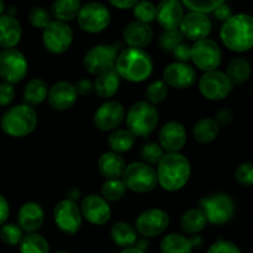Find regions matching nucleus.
I'll return each mask as SVG.
<instances>
[{
    "mask_svg": "<svg viewBox=\"0 0 253 253\" xmlns=\"http://www.w3.org/2000/svg\"><path fill=\"white\" fill-rule=\"evenodd\" d=\"M157 182L167 192H178L185 187L192 168L188 158L179 152H167L157 165Z\"/></svg>",
    "mask_w": 253,
    "mask_h": 253,
    "instance_id": "f257e3e1",
    "label": "nucleus"
},
{
    "mask_svg": "<svg viewBox=\"0 0 253 253\" xmlns=\"http://www.w3.org/2000/svg\"><path fill=\"white\" fill-rule=\"evenodd\" d=\"M222 43L234 52H246L253 47V17L247 14L232 15L220 30Z\"/></svg>",
    "mask_w": 253,
    "mask_h": 253,
    "instance_id": "f03ea898",
    "label": "nucleus"
},
{
    "mask_svg": "<svg viewBox=\"0 0 253 253\" xmlns=\"http://www.w3.org/2000/svg\"><path fill=\"white\" fill-rule=\"evenodd\" d=\"M115 71L125 81L141 83L152 74L153 62L150 54L143 49L127 48L119 54Z\"/></svg>",
    "mask_w": 253,
    "mask_h": 253,
    "instance_id": "7ed1b4c3",
    "label": "nucleus"
},
{
    "mask_svg": "<svg viewBox=\"0 0 253 253\" xmlns=\"http://www.w3.org/2000/svg\"><path fill=\"white\" fill-rule=\"evenodd\" d=\"M36 125V110L27 104L12 106L5 111L0 120L1 130L11 137H25L34 132Z\"/></svg>",
    "mask_w": 253,
    "mask_h": 253,
    "instance_id": "20e7f679",
    "label": "nucleus"
},
{
    "mask_svg": "<svg viewBox=\"0 0 253 253\" xmlns=\"http://www.w3.org/2000/svg\"><path fill=\"white\" fill-rule=\"evenodd\" d=\"M158 124V111L146 100L133 104L126 115V126L136 137H148Z\"/></svg>",
    "mask_w": 253,
    "mask_h": 253,
    "instance_id": "39448f33",
    "label": "nucleus"
},
{
    "mask_svg": "<svg viewBox=\"0 0 253 253\" xmlns=\"http://www.w3.org/2000/svg\"><path fill=\"white\" fill-rule=\"evenodd\" d=\"M121 180L126 189L136 193H148L158 184L157 173L145 162H132L126 166Z\"/></svg>",
    "mask_w": 253,
    "mask_h": 253,
    "instance_id": "423d86ee",
    "label": "nucleus"
},
{
    "mask_svg": "<svg viewBox=\"0 0 253 253\" xmlns=\"http://www.w3.org/2000/svg\"><path fill=\"white\" fill-rule=\"evenodd\" d=\"M119 51L116 44H98L89 49L83 59V67L88 73L99 76L115 68Z\"/></svg>",
    "mask_w": 253,
    "mask_h": 253,
    "instance_id": "0eeeda50",
    "label": "nucleus"
},
{
    "mask_svg": "<svg viewBox=\"0 0 253 253\" xmlns=\"http://www.w3.org/2000/svg\"><path fill=\"white\" fill-rule=\"evenodd\" d=\"M200 209L204 211L208 222L224 225L232 220L235 215V202L227 194H214L203 198Z\"/></svg>",
    "mask_w": 253,
    "mask_h": 253,
    "instance_id": "6e6552de",
    "label": "nucleus"
},
{
    "mask_svg": "<svg viewBox=\"0 0 253 253\" xmlns=\"http://www.w3.org/2000/svg\"><path fill=\"white\" fill-rule=\"evenodd\" d=\"M77 20H78L79 27L84 32L99 34L109 26L111 15L105 5L93 1L82 6Z\"/></svg>",
    "mask_w": 253,
    "mask_h": 253,
    "instance_id": "1a4fd4ad",
    "label": "nucleus"
},
{
    "mask_svg": "<svg viewBox=\"0 0 253 253\" xmlns=\"http://www.w3.org/2000/svg\"><path fill=\"white\" fill-rule=\"evenodd\" d=\"M29 64L19 49L7 48L0 53V78L9 84H16L26 77Z\"/></svg>",
    "mask_w": 253,
    "mask_h": 253,
    "instance_id": "9d476101",
    "label": "nucleus"
},
{
    "mask_svg": "<svg viewBox=\"0 0 253 253\" xmlns=\"http://www.w3.org/2000/svg\"><path fill=\"white\" fill-rule=\"evenodd\" d=\"M42 42L44 48L53 54H62L69 49L73 42V31L67 22L53 20L43 30Z\"/></svg>",
    "mask_w": 253,
    "mask_h": 253,
    "instance_id": "9b49d317",
    "label": "nucleus"
},
{
    "mask_svg": "<svg viewBox=\"0 0 253 253\" xmlns=\"http://www.w3.org/2000/svg\"><path fill=\"white\" fill-rule=\"evenodd\" d=\"M222 53L219 44L209 39L197 41L192 46V57L190 61L194 63L197 68L203 72L216 71L217 67L221 64Z\"/></svg>",
    "mask_w": 253,
    "mask_h": 253,
    "instance_id": "f8f14e48",
    "label": "nucleus"
},
{
    "mask_svg": "<svg viewBox=\"0 0 253 253\" xmlns=\"http://www.w3.org/2000/svg\"><path fill=\"white\" fill-rule=\"evenodd\" d=\"M234 89V84L220 71L207 72L199 81V90L204 98L212 101H219L227 98Z\"/></svg>",
    "mask_w": 253,
    "mask_h": 253,
    "instance_id": "ddd939ff",
    "label": "nucleus"
},
{
    "mask_svg": "<svg viewBox=\"0 0 253 253\" xmlns=\"http://www.w3.org/2000/svg\"><path fill=\"white\" fill-rule=\"evenodd\" d=\"M82 212L76 202L66 199L54 207L53 219L57 227L66 235H74L82 226Z\"/></svg>",
    "mask_w": 253,
    "mask_h": 253,
    "instance_id": "4468645a",
    "label": "nucleus"
},
{
    "mask_svg": "<svg viewBox=\"0 0 253 253\" xmlns=\"http://www.w3.org/2000/svg\"><path fill=\"white\" fill-rule=\"evenodd\" d=\"M169 225V216L162 209H148L136 219L135 229L143 237H156L163 234Z\"/></svg>",
    "mask_w": 253,
    "mask_h": 253,
    "instance_id": "2eb2a0df",
    "label": "nucleus"
},
{
    "mask_svg": "<svg viewBox=\"0 0 253 253\" xmlns=\"http://www.w3.org/2000/svg\"><path fill=\"white\" fill-rule=\"evenodd\" d=\"M179 31L183 37L190 41H200L209 36L211 31V21L202 12H189L183 17L179 25Z\"/></svg>",
    "mask_w": 253,
    "mask_h": 253,
    "instance_id": "dca6fc26",
    "label": "nucleus"
},
{
    "mask_svg": "<svg viewBox=\"0 0 253 253\" xmlns=\"http://www.w3.org/2000/svg\"><path fill=\"white\" fill-rule=\"evenodd\" d=\"M125 118V109L118 101H106L94 114V124L100 131H114Z\"/></svg>",
    "mask_w": 253,
    "mask_h": 253,
    "instance_id": "f3484780",
    "label": "nucleus"
},
{
    "mask_svg": "<svg viewBox=\"0 0 253 253\" xmlns=\"http://www.w3.org/2000/svg\"><path fill=\"white\" fill-rule=\"evenodd\" d=\"M82 216L93 225H104L110 220L111 209L103 197L91 194L83 199L81 205Z\"/></svg>",
    "mask_w": 253,
    "mask_h": 253,
    "instance_id": "a211bd4d",
    "label": "nucleus"
},
{
    "mask_svg": "<svg viewBox=\"0 0 253 253\" xmlns=\"http://www.w3.org/2000/svg\"><path fill=\"white\" fill-rule=\"evenodd\" d=\"M197 72L190 64L173 62L163 71V82L177 89H187L195 83Z\"/></svg>",
    "mask_w": 253,
    "mask_h": 253,
    "instance_id": "6ab92c4d",
    "label": "nucleus"
},
{
    "mask_svg": "<svg viewBox=\"0 0 253 253\" xmlns=\"http://www.w3.org/2000/svg\"><path fill=\"white\" fill-rule=\"evenodd\" d=\"M78 99L76 86L69 82H57L48 89L47 100L52 109L64 111L71 109Z\"/></svg>",
    "mask_w": 253,
    "mask_h": 253,
    "instance_id": "aec40b11",
    "label": "nucleus"
},
{
    "mask_svg": "<svg viewBox=\"0 0 253 253\" xmlns=\"http://www.w3.org/2000/svg\"><path fill=\"white\" fill-rule=\"evenodd\" d=\"M160 146L167 152H179L187 143V131L178 121L165 124L158 133Z\"/></svg>",
    "mask_w": 253,
    "mask_h": 253,
    "instance_id": "412c9836",
    "label": "nucleus"
},
{
    "mask_svg": "<svg viewBox=\"0 0 253 253\" xmlns=\"http://www.w3.org/2000/svg\"><path fill=\"white\" fill-rule=\"evenodd\" d=\"M184 17L180 0H162L156 7V20L165 30H177Z\"/></svg>",
    "mask_w": 253,
    "mask_h": 253,
    "instance_id": "4be33fe9",
    "label": "nucleus"
},
{
    "mask_svg": "<svg viewBox=\"0 0 253 253\" xmlns=\"http://www.w3.org/2000/svg\"><path fill=\"white\" fill-rule=\"evenodd\" d=\"M44 220L43 209L35 202L22 205L17 214V225L26 234H34L42 226Z\"/></svg>",
    "mask_w": 253,
    "mask_h": 253,
    "instance_id": "5701e85b",
    "label": "nucleus"
},
{
    "mask_svg": "<svg viewBox=\"0 0 253 253\" xmlns=\"http://www.w3.org/2000/svg\"><path fill=\"white\" fill-rule=\"evenodd\" d=\"M153 39L152 27L148 24L132 21L124 30V40L130 48H140L148 46Z\"/></svg>",
    "mask_w": 253,
    "mask_h": 253,
    "instance_id": "b1692460",
    "label": "nucleus"
},
{
    "mask_svg": "<svg viewBox=\"0 0 253 253\" xmlns=\"http://www.w3.org/2000/svg\"><path fill=\"white\" fill-rule=\"evenodd\" d=\"M202 245V237L194 236L193 239L180 234H169L162 239L160 244L161 253H192L194 247Z\"/></svg>",
    "mask_w": 253,
    "mask_h": 253,
    "instance_id": "393cba45",
    "label": "nucleus"
},
{
    "mask_svg": "<svg viewBox=\"0 0 253 253\" xmlns=\"http://www.w3.org/2000/svg\"><path fill=\"white\" fill-rule=\"evenodd\" d=\"M22 30L20 22L11 15L0 16V47L7 49L14 48L20 42Z\"/></svg>",
    "mask_w": 253,
    "mask_h": 253,
    "instance_id": "a878e982",
    "label": "nucleus"
},
{
    "mask_svg": "<svg viewBox=\"0 0 253 253\" xmlns=\"http://www.w3.org/2000/svg\"><path fill=\"white\" fill-rule=\"evenodd\" d=\"M99 172L106 179H120L125 172L126 163L119 153L105 152L98 161Z\"/></svg>",
    "mask_w": 253,
    "mask_h": 253,
    "instance_id": "bb28decb",
    "label": "nucleus"
},
{
    "mask_svg": "<svg viewBox=\"0 0 253 253\" xmlns=\"http://www.w3.org/2000/svg\"><path fill=\"white\" fill-rule=\"evenodd\" d=\"M111 239L116 246L121 247L123 250L135 247L137 244V231L135 226L126 221H119L111 227Z\"/></svg>",
    "mask_w": 253,
    "mask_h": 253,
    "instance_id": "cd10ccee",
    "label": "nucleus"
},
{
    "mask_svg": "<svg viewBox=\"0 0 253 253\" xmlns=\"http://www.w3.org/2000/svg\"><path fill=\"white\" fill-rule=\"evenodd\" d=\"M120 86V77L116 73L115 68L111 71L99 74L94 82V90L100 98H111L115 95Z\"/></svg>",
    "mask_w": 253,
    "mask_h": 253,
    "instance_id": "c85d7f7f",
    "label": "nucleus"
},
{
    "mask_svg": "<svg viewBox=\"0 0 253 253\" xmlns=\"http://www.w3.org/2000/svg\"><path fill=\"white\" fill-rule=\"evenodd\" d=\"M81 9V0H54L51 12L57 21L68 22L78 16Z\"/></svg>",
    "mask_w": 253,
    "mask_h": 253,
    "instance_id": "c756f323",
    "label": "nucleus"
},
{
    "mask_svg": "<svg viewBox=\"0 0 253 253\" xmlns=\"http://www.w3.org/2000/svg\"><path fill=\"white\" fill-rule=\"evenodd\" d=\"M48 85L41 78H34L27 82L24 89L25 103L30 106H36L43 103L48 95Z\"/></svg>",
    "mask_w": 253,
    "mask_h": 253,
    "instance_id": "7c9ffc66",
    "label": "nucleus"
},
{
    "mask_svg": "<svg viewBox=\"0 0 253 253\" xmlns=\"http://www.w3.org/2000/svg\"><path fill=\"white\" fill-rule=\"evenodd\" d=\"M136 142V136L127 128H116L109 135L108 145L111 152L125 153L133 147Z\"/></svg>",
    "mask_w": 253,
    "mask_h": 253,
    "instance_id": "2f4dec72",
    "label": "nucleus"
},
{
    "mask_svg": "<svg viewBox=\"0 0 253 253\" xmlns=\"http://www.w3.org/2000/svg\"><path fill=\"white\" fill-rule=\"evenodd\" d=\"M207 224V216H205L204 211L200 208L188 210V211L183 214L182 219H180V227H182V230L190 235L199 234L200 231L205 229Z\"/></svg>",
    "mask_w": 253,
    "mask_h": 253,
    "instance_id": "473e14b6",
    "label": "nucleus"
},
{
    "mask_svg": "<svg viewBox=\"0 0 253 253\" xmlns=\"http://www.w3.org/2000/svg\"><path fill=\"white\" fill-rule=\"evenodd\" d=\"M251 72V63L246 58L237 57V58L232 59L227 66L226 76L229 77L234 85H241L249 81Z\"/></svg>",
    "mask_w": 253,
    "mask_h": 253,
    "instance_id": "72a5a7b5",
    "label": "nucleus"
},
{
    "mask_svg": "<svg viewBox=\"0 0 253 253\" xmlns=\"http://www.w3.org/2000/svg\"><path fill=\"white\" fill-rule=\"evenodd\" d=\"M220 126L214 119L204 118L198 121L193 127V136L200 143H210L219 135Z\"/></svg>",
    "mask_w": 253,
    "mask_h": 253,
    "instance_id": "f704fd0d",
    "label": "nucleus"
},
{
    "mask_svg": "<svg viewBox=\"0 0 253 253\" xmlns=\"http://www.w3.org/2000/svg\"><path fill=\"white\" fill-rule=\"evenodd\" d=\"M20 253H49L48 241L42 235L27 234L19 245Z\"/></svg>",
    "mask_w": 253,
    "mask_h": 253,
    "instance_id": "c9c22d12",
    "label": "nucleus"
},
{
    "mask_svg": "<svg viewBox=\"0 0 253 253\" xmlns=\"http://www.w3.org/2000/svg\"><path fill=\"white\" fill-rule=\"evenodd\" d=\"M126 187L121 179H106L101 187V195L106 202H118L123 199Z\"/></svg>",
    "mask_w": 253,
    "mask_h": 253,
    "instance_id": "e433bc0d",
    "label": "nucleus"
},
{
    "mask_svg": "<svg viewBox=\"0 0 253 253\" xmlns=\"http://www.w3.org/2000/svg\"><path fill=\"white\" fill-rule=\"evenodd\" d=\"M24 236V231L16 224H4L0 227V240L7 246L20 245Z\"/></svg>",
    "mask_w": 253,
    "mask_h": 253,
    "instance_id": "4c0bfd02",
    "label": "nucleus"
},
{
    "mask_svg": "<svg viewBox=\"0 0 253 253\" xmlns=\"http://www.w3.org/2000/svg\"><path fill=\"white\" fill-rule=\"evenodd\" d=\"M133 9V16L136 17V21L148 24L156 20V6L148 0H141L136 2Z\"/></svg>",
    "mask_w": 253,
    "mask_h": 253,
    "instance_id": "58836bf2",
    "label": "nucleus"
},
{
    "mask_svg": "<svg viewBox=\"0 0 253 253\" xmlns=\"http://www.w3.org/2000/svg\"><path fill=\"white\" fill-rule=\"evenodd\" d=\"M168 85L163 81H156L151 83L146 89V101L152 105L160 104L167 98Z\"/></svg>",
    "mask_w": 253,
    "mask_h": 253,
    "instance_id": "ea45409f",
    "label": "nucleus"
},
{
    "mask_svg": "<svg viewBox=\"0 0 253 253\" xmlns=\"http://www.w3.org/2000/svg\"><path fill=\"white\" fill-rule=\"evenodd\" d=\"M190 11L193 12H202V14H208V12L215 11L216 7L222 5L225 0H180Z\"/></svg>",
    "mask_w": 253,
    "mask_h": 253,
    "instance_id": "a19ab883",
    "label": "nucleus"
},
{
    "mask_svg": "<svg viewBox=\"0 0 253 253\" xmlns=\"http://www.w3.org/2000/svg\"><path fill=\"white\" fill-rule=\"evenodd\" d=\"M163 156H165V151L158 143L148 142L141 147V158L147 165H158Z\"/></svg>",
    "mask_w": 253,
    "mask_h": 253,
    "instance_id": "79ce46f5",
    "label": "nucleus"
},
{
    "mask_svg": "<svg viewBox=\"0 0 253 253\" xmlns=\"http://www.w3.org/2000/svg\"><path fill=\"white\" fill-rule=\"evenodd\" d=\"M183 43V35L179 30H165L160 37V46L163 51L173 52Z\"/></svg>",
    "mask_w": 253,
    "mask_h": 253,
    "instance_id": "37998d69",
    "label": "nucleus"
},
{
    "mask_svg": "<svg viewBox=\"0 0 253 253\" xmlns=\"http://www.w3.org/2000/svg\"><path fill=\"white\" fill-rule=\"evenodd\" d=\"M29 21L35 29H41L44 30L47 26H48L51 20V15L47 11L46 9L41 6H36L30 11L29 14Z\"/></svg>",
    "mask_w": 253,
    "mask_h": 253,
    "instance_id": "c03bdc74",
    "label": "nucleus"
},
{
    "mask_svg": "<svg viewBox=\"0 0 253 253\" xmlns=\"http://www.w3.org/2000/svg\"><path fill=\"white\" fill-rule=\"evenodd\" d=\"M235 179L242 187L253 185V163L246 162L240 165L235 172Z\"/></svg>",
    "mask_w": 253,
    "mask_h": 253,
    "instance_id": "a18cd8bd",
    "label": "nucleus"
},
{
    "mask_svg": "<svg viewBox=\"0 0 253 253\" xmlns=\"http://www.w3.org/2000/svg\"><path fill=\"white\" fill-rule=\"evenodd\" d=\"M207 253H241L239 247L230 241H217L209 247Z\"/></svg>",
    "mask_w": 253,
    "mask_h": 253,
    "instance_id": "49530a36",
    "label": "nucleus"
},
{
    "mask_svg": "<svg viewBox=\"0 0 253 253\" xmlns=\"http://www.w3.org/2000/svg\"><path fill=\"white\" fill-rule=\"evenodd\" d=\"M15 96V89L12 84L1 83L0 84V106H7Z\"/></svg>",
    "mask_w": 253,
    "mask_h": 253,
    "instance_id": "de8ad7c7",
    "label": "nucleus"
},
{
    "mask_svg": "<svg viewBox=\"0 0 253 253\" xmlns=\"http://www.w3.org/2000/svg\"><path fill=\"white\" fill-rule=\"evenodd\" d=\"M173 56L177 59V62L187 63L188 61H190V57H192V47H190L189 44L180 43L179 46L173 51Z\"/></svg>",
    "mask_w": 253,
    "mask_h": 253,
    "instance_id": "09e8293b",
    "label": "nucleus"
},
{
    "mask_svg": "<svg viewBox=\"0 0 253 253\" xmlns=\"http://www.w3.org/2000/svg\"><path fill=\"white\" fill-rule=\"evenodd\" d=\"M74 86H76L78 95H89L94 89V84H91L89 79H81V81L77 82Z\"/></svg>",
    "mask_w": 253,
    "mask_h": 253,
    "instance_id": "8fccbe9b",
    "label": "nucleus"
},
{
    "mask_svg": "<svg viewBox=\"0 0 253 253\" xmlns=\"http://www.w3.org/2000/svg\"><path fill=\"white\" fill-rule=\"evenodd\" d=\"M214 14H215V17H216L219 21H224V22L232 16L231 7L226 4H222V5H220L219 7H216L214 11Z\"/></svg>",
    "mask_w": 253,
    "mask_h": 253,
    "instance_id": "3c124183",
    "label": "nucleus"
},
{
    "mask_svg": "<svg viewBox=\"0 0 253 253\" xmlns=\"http://www.w3.org/2000/svg\"><path fill=\"white\" fill-rule=\"evenodd\" d=\"M9 214H10L9 203H7V200L0 194V226L6 222L7 217H9Z\"/></svg>",
    "mask_w": 253,
    "mask_h": 253,
    "instance_id": "603ef678",
    "label": "nucleus"
},
{
    "mask_svg": "<svg viewBox=\"0 0 253 253\" xmlns=\"http://www.w3.org/2000/svg\"><path fill=\"white\" fill-rule=\"evenodd\" d=\"M232 119V114L231 111L227 110V109H222V110H220L219 113L216 114V119H214L215 121L217 123V125H227V124L231 121Z\"/></svg>",
    "mask_w": 253,
    "mask_h": 253,
    "instance_id": "864d4df0",
    "label": "nucleus"
},
{
    "mask_svg": "<svg viewBox=\"0 0 253 253\" xmlns=\"http://www.w3.org/2000/svg\"><path fill=\"white\" fill-rule=\"evenodd\" d=\"M137 1L138 0H109V2H110L113 6L118 7V9H121V10L131 9V7L135 6Z\"/></svg>",
    "mask_w": 253,
    "mask_h": 253,
    "instance_id": "5fc2aeb1",
    "label": "nucleus"
},
{
    "mask_svg": "<svg viewBox=\"0 0 253 253\" xmlns=\"http://www.w3.org/2000/svg\"><path fill=\"white\" fill-rule=\"evenodd\" d=\"M120 253H146V252L142 251V250L137 249V247H130V249L123 250Z\"/></svg>",
    "mask_w": 253,
    "mask_h": 253,
    "instance_id": "6e6d98bb",
    "label": "nucleus"
},
{
    "mask_svg": "<svg viewBox=\"0 0 253 253\" xmlns=\"http://www.w3.org/2000/svg\"><path fill=\"white\" fill-rule=\"evenodd\" d=\"M4 11H5V2L4 0H0V16L4 14Z\"/></svg>",
    "mask_w": 253,
    "mask_h": 253,
    "instance_id": "4d7b16f0",
    "label": "nucleus"
},
{
    "mask_svg": "<svg viewBox=\"0 0 253 253\" xmlns=\"http://www.w3.org/2000/svg\"><path fill=\"white\" fill-rule=\"evenodd\" d=\"M54 253H68L67 251H57V252H54Z\"/></svg>",
    "mask_w": 253,
    "mask_h": 253,
    "instance_id": "13d9d810",
    "label": "nucleus"
},
{
    "mask_svg": "<svg viewBox=\"0 0 253 253\" xmlns=\"http://www.w3.org/2000/svg\"><path fill=\"white\" fill-rule=\"evenodd\" d=\"M251 94H252V96H253V85H252V88H251Z\"/></svg>",
    "mask_w": 253,
    "mask_h": 253,
    "instance_id": "bf43d9fd",
    "label": "nucleus"
},
{
    "mask_svg": "<svg viewBox=\"0 0 253 253\" xmlns=\"http://www.w3.org/2000/svg\"><path fill=\"white\" fill-rule=\"evenodd\" d=\"M0 53H1V52H0Z\"/></svg>",
    "mask_w": 253,
    "mask_h": 253,
    "instance_id": "052dcab7",
    "label": "nucleus"
}]
</instances>
